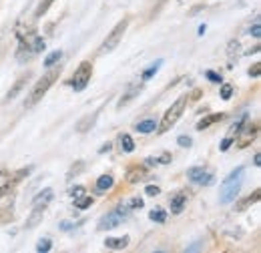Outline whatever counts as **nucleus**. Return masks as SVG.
<instances>
[{
	"mask_svg": "<svg viewBox=\"0 0 261 253\" xmlns=\"http://www.w3.org/2000/svg\"><path fill=\"white\" fill-rule=\"evenodd\" d=\"M177 143H179L181 147H185V149H187V147H191V143H193V141H191L189 137H185V135H181V137L177 139Z\"/></svg>",
	"mask_w": 261,
	"mask_h": 253,
	"instance_id": "obj_36",
	"label": "nucleus"
},
{
	"mask_svg": "<svg viewBox=\"0 0 261 253\" xmlns=\"http://www.w3.org/2000/svg\"><path fill=\"white\" fill-rule=\"evenodd\" d=\"M31 77H33L31 72H27V74H22V77H20V79H18V81L14 83V87H12V89H10L8 93H6V96H4V103H8V100H12V98H16V95H18V93H20V91L24 89V85H27V83L31 81Z\"/></svg>",
	"mask_w": 261,
	"mask_h": 253,
	"instance_id": "obj_11",
	"label": "nucleus"
},
{
	"mask_svg": "<svg viewBox=\"0 0 261 253\" xmlns=\"http://www.w3.org/2000/svg\"><path fill=\"white\" fill-rule=\"evenodd\" d=\"M14 221V199H10V203H6L0 209V225H8Z\"/></svg>",
	"mask_w": 261,
	"mask_h": 253,
	"instance_id": "obj_15",
	"label": "nucleus"
},
{
	"mask_svg": "<svg viewBox=\"0 0 261 253\" xmlns=\"http://www.w3.org/2000/svg\"><path fill=\"white\" fill-rule=\"evenodd\" d=\"M34 57L33 48H31V44H29V40L27 38H20V44H18V53H16V61L18 63H27V61H31Z\"/></svg>",
	"mask_w": 261,
	"mask_h": 253,
	"instance_id": "obj_12",
	"label": "nucleus"
},
{
	"mask_svg": "<svg viewBox=\"0 0 261 253\" xmlns=\"http://www.w3.org/2000/svg\"><path fill=\"white\" fill-rule=\"evenodd\" d=\"M187 177L193 181V183H199V185H211L213 183V175L209 171H205V167H193L187 171Z\"/></svg>",
	"mask_w": 261,
	"mask_h": 253,
	"instance_id": "obj_9",
	"label": "nucleus"
},
{
	"mask_svg": "<svg viewBox=\"0 0 261 253\" xmlns=\"http://www.w3.org/2000/svg\"><path fill=\"white\" fill-rule=\"evenodd\" d=\"M259 195H261V191L259 189H255L247 199H243L241 203H237V211H245L247 207H251V205H255L257 201H259Z\"/></svg>",
	"mask_w": 261,
	"mask_h": 253,
	"instance_id": "obj_20",
	"label": "nucleus"
},
{
	"mask_svg": "<svg viewBox=\"0 0 261 253\" xmlns=\"http://www.w3.org/2000/svg\"><path fill=\"white\" fill-rule=\"evenodd\" d=\"M53 2H55V0H40L38 8L34 10V16H36V18H40L42 14H46V10L50 8V4H53Z\"/></svg>",
	"mask_w": 261,
	"mask_h": 253,
	"instance_id": "obj_27",
	"label": "nucleus"
},
{
	"mask_svg": "<svg viewBox=\"0 0 261 253\" xmlns=\"http://www.w3.org/2000/svg\"><path fill=\"white\" fill-rule=\"evenodd\" d=\"M203 8H205V4H199V6H195V8H191V12H189V14H195V12L203 10Z\"/></svg>",
	"mask_w": 261,
	"mask_h": 253,
	"instance_id": "obj_43",
	"label": "nucleus"
},
{
	"mask_svg": "<svg viewBox=\"0 0 261 253\" xmlns=\"http://www.w3.org/2000/svg\"><path fill=\"white\" fill-rule=\"evenodd\" d=\"M31 171H33V167H27V169L16 171V173L12 175V179H8V181H6V183L0 187V199H2V197H6V195H10V193L14 191V187L20 183V179H24V177H27Z\"/></svg>",
	"mask_w": 261,
	"mask_h": 253,
	"instance_id": "obj_8",
	"label": "nucleus"
},
{
	"mask_svg": "<svg viewBox=\"0 0 261 253\" xmlns=\"http://www.w3.org/2000/svg\"><path fill=\"white\" fill-rule=\"evenodd\" d=\"M233 141H235V137H227V139H223V143H221V147H219V149H221V151H227L229 147L233 145Z\"/></svg>",
	"mask_w": 261,
	"mask_h": 253,
	"instance_id": "obj_38",
	"label": "nucleus"
},
{
	"mask_svg": "<svg viewBox=\"0 0 261 253\" xmlns=\"http://www.w3.org/2000/svg\"><path fill=\"white\" fill-rule=\"evenodd\" d=\"M137 131L139 133H155L157 131V123H155V119H145V121H141V123H137Z\"/></svg>",
	"mask_w": 261,
	"mask_h": 253,
	"instance_id": "obj_22",
	"label": "nucleus"
},
{
	"mask_svg": "<svg viewBox=\"0 0 261 253\" xmlns=\"http://www.w3.org/2000/svg\"><path fill=\"white\" fill-rule=\"evenodd\" d=\"M53 195H55V193H53V189L40 191V193H38V195L34 197L33 205H44V207H46V205H48V203L53 201Z\"/></svg>",
	"mask_w": 261,
	"mask_h": 253,
	"instance_id": "obj_21",
	"label": "nucleus"
},
{
	"mask_svg": "<svg viewBox=\"0 0 261 253\" xmlns=\"http://www.w3.org/2000/svg\"><path fill=\"white\" fill-rule=\"evenodd\" d=\"M165 2H167V0H159V2H157V6H155V12H157V10H159V8H161V6H163Z\"/></svg>",
	"mask_w": 261,
	"mask_h": 253,
	"instance_id": "obj_44",
	"label": "nucleus"
},
{
	"mask_svg": "<svg viewBox=\"0 0 261 253\" xmlns=\"http://www.w3.org/2000/svg\"><path fill=\"white\" fill-rule=\"evenodd\" d=\"M243 129H239L237 131V135H239V139L237 141H233L239 149H245V147H249L255 139H257V133H259V123H243Z\"/></svg>",
	"mask_w": 261,
	"mask_h": 253,
	"instance_id": "obj_7",
	"label": "nucleus"
},
{
	"mask_svg": "<svg viewBox=\"0 0 261 253\" xmlns=\"http://www.w3.org/2000/svg\"><path fill=\"white\" fill-rule=\"evenodd\" d=\"M223 119H225V113H213V115H209V117H203L195 125V129L197 131H203V129L215 125V123H219V121H223Z\"/></svg>",
	"mask_w": 261,
	"mask_h": 253,
	"instance_id": "obj_14",
	"label": "nucleus"
},
{
	"mask_svg": "<svg viewBox=\"0 0 261 253\" xmlns=\"http://www.w3.org/2000/svg\"><path fill=\"white\" fill-rule=\"evenodd\" d=\"M50 245H53V241L50 239H40L38 243H36V251L38 253H46V251H50Z\"/></svg>",
	"mask_w": 261,
	"mask_h": 253,
	"instance_id": "obj_31",
	"label": "nucleus"
},
{
	"mask_svg": "<svg viewBox=\"0 0 261 253\" xmlns=\"http://www.w3.org/2000/svg\"><path fill=\"white\" fill-rule=\"evenodd\" d=\"M163 64V61H157L155 64H151V66H147V70H143V81H149L157 70H159V66Z\"/></svg>",
	"mask_w": 261,
	"mask_h": 253,
	"instance_id": "obj_29",
	"label": "nucleus"
},
{
	"mask_svg": "<svg viewBox=\"0 0 261 253\" xmlns=\"http://www.w3.org/2000/svg\"><path fill=\"white\" fill-rule=\"evenodd\" d=\"M147 165H159V163H171V153H163L161 157H149L145 161Z\"/></svg>",
	"mask_w": 261,
	"mask_h": 253,
	"instance_id": "obj_30",
	"label": "nucleus"
},
{
	"mask_svg": "<svg viewBox=\"0 0 261 253\" xmlns=\"http://www.w3.org/2000/svg\"><path fill=\"white\" fill-rule=\"evenodd\" d=\"M98 113H100V109H97V111H95L93 115H89V117H85L83 121H79V123H76V131H79V133H87V131H89L91 127H93V125H95V123H97Z\"/></svg>",
	"mask_w": 261,
	"mask_h": 253,
	"instance_id": "obj_19",
	"label": "nucleus"
},
{
	"mask_svg": "<svg viewBox=\"0 0 261 253\" xmlns=\"http://www.w3.org/2000/svg\"><path fill=\"white\" fill-rule=\"evenodd\" d=\"M129 207H143V199H133L129 203Z\"/></svg>",
	"mask_w": 261,
	"mask_h": 253,
	"instance_id": "obj_40",
	"label": "nucleus"
},
{
	"mask_svg": "<svg viewBox=\"0 0 261 253\" xmlns=\"http://www.w3.org/2000/svg\"><path fill=\"white\" fill-rule=\"evenodd\" d=\"M115 185V179H113V175H100L97 181V191H109L111 187Z\"/></svg>",
	"mask_w": 261,
	"mask_h": 253,
	"instance_id": "obj_23",
	"label": "nucleus"
},
{
	"mask_svg": "<svg viewBox=\"0 0 261 253\" xmlns=\"http://www.w3.org/2000/svg\"><path fill=\"white\" fill-rule=\"evenodd\" d=\"M44 205H33V211L29 215V219L24 223V229H34L38 223H42V217H44Z\"/></svg>",
	"mask_w": 261,
	"mask_h": 253,
	"instance_id": "obj_10",
	"label": "nucleus"
},
{
	"mask_svg": "<svg viewBox=\"0 0 261 253\" xmlns=\"http://www.w3.org/2000/svg\"><path fill=\"white\" fill-rule=\"evenodd\" d=\"M261 74V64L259 63H255L251 68H249V77H253V79H257Z\"/></svg>",
	"mask_w": 261,
	"mask_h": 253,
	"instance_id": "obj_34",
	"label": "nucleus"
},
{
	"mask_svg": "<svg viewBox=\"0 0 261 253\" xmlns=\"http://www.w3.org/2000/svg\"><path fill=\"white\" fill-rule=\"evenodd\" d=\"M127 217H129V207L127 205H123V207H117V209H113L111 213H107L100 221H98L97 229L98 231H107V229H113V227H117V225H121L123 221H127Z\"/></svg>",
	"mask_w": 261,
	"mask_h": 253,
	"instance_id": "obj_5",
	"label": "nucleus"
},
{
	"mask_svg": "<svg viewBox=\"0 0 261 253\" xmlns=\"http://www.w3.org/2000/svg\"><path fill=\"white\" fill-rule=\"evenodd\" d=\"M111 147H113L111 143H105V145H102V147L98 149V153H109V151H111Z\"/></svg>",
	"mask_w": 261,
	"mask_h": 253,
	"instance_id": "obj_41",
	"label": "nucleus"
},
{
	"mask_svg": "<svg viewBox=\"0 0 261 253\" xmlns=\"http://www.w3.org/2000/svg\"><path fill=\"white\" fill-rule=\"evenodd\" d=\"M91 77H93V64L89 63V61H83V63L79 64V68L74 70L72 79L68 81V85L72 87V91L81 93V91H85L87 85L91 83Z\"/></svg>",
	"mask_w": 261,
	"mask_h": 253,
	"instance_id": "obj_4",
	"label": "nucleus"
},
{
	"mask_svg": "<svg viewBox=\"0 0 261 253\" xmlns=\"http://www.w3.org/2000/svg\"><path fill=\"white\" fill-rule=\"evenodd\" d=\"M61 57H63V53H61V50H55V53H50V55L44 59V66H46V68L55 66V64L61 61Z\"/></svg>",
	"mask_w": 261,
	"mask_h": 253,
	"instance_id": "obj_26",
	"label": "nucleus"
},
{
	"mask_svg": "<svg viewBox=\"0 0 261 253\" xmlns=\"http://www.w3.org/2000/svg\"><path fill=\"white\" fill-rule=\"evenodd\" d=\"M253 161H255V167H259V163H261V157H259V153H257V155H255V159H253Z\"/></svg>",
	"mask_w": 261,
	"mask_h": 253,
	"instance_id": "obj_45",
	"label": "nucleus"
},
{
	"mask_svg": "<svg viewBox=\"0 0 261 253\" xmlns=\"http://www.w3.org/2000/svg\"><path fill=\"white\" fill-rule=\"evenodd\" d=\"M233 96V85H223L221 87V98L223 100H229Z\"/></svg>",
	"mask_w": 261,
	"mask_h": 253,
	"instance_id": "obj_33",
	"label": "nucleus"
},
{
	"mask_svg": "<svg viewBox=\"0 0 261 253\" xmlns=\"http://www.w3.org/2000/svg\"><path fill=\"white\" fill-rule=\"evenodd\" d=\"M149 219L155 223H165V219H167V213H165L163 209H153L151 213H149Z\"/></svg>",
	"mask_w": 261,
	"mask_h": 253,
	"instance_id": "obj_28",
	"label": "nucleus"
},
{
	"mask_svg": "<svg viewBox=\"0 0 261 253\" xmlns=\"http://www.w3.org/2000/svg\"><path fill=\"white\" fill-rule=\"evenodd\" d=\"M187 103H189V96L183 95L179 96L169 109H167V113L163 115V119H161V125H157V131H159V135H163L167 133L171 127L175 125L177 121H179V117L183 115V111H185V107H187Z\"/></svg>",
	"mask_w": 261,
	"mask_h": 253,
	"instance_id": "obj_3",
	"label": "nucleus"
},
{
	"mask_svg": "<svg viewBox=\"0 0 261 253\" xmlns=\"http://www.w3.org/2000/svg\"><path fill=\"white\" fill-rule=\"evenodd\" d=\"M129 29V18H123L113 31L109 32V36H107V40L102 42V46H100V53L105 55V53H111V50H115L117 46H119V42H121V38L125 36V32Z\"/></svg>",
	"mask_w": 261,
	"mask_h": 253,
	"instance_id": "obj_6",
	"label": "nucleus"
},
{
	"mask_svg": "<svg viewBox=\"0 0 261 253\" xmlns=\"http://www.w3.org/2000/svg\"><path fill=\"white\" fill-rule=\"evenodd\" d=\"M61 77V68L59 66H50L40 79H38V83L33 87V91H31V95H29V98H27V107H34L42 96L46 95V91L57 83V79Z\"/></svg>",
	"mask_w": 261,
	"mask_h": 253,
	"instance_id": "obj_1",
	"label": "nucleus"
},
{
	"mask_svg": "<svg viewBox=\"0 0 261 253\" xmlns=\"http://www.w3.org/2000/svg\"><path fill=\"white\" fill-rule=\"evenodd\" d=\"M185 203H187V193H177L175 197H171V213L179 215L183 211Z\"/></svg>",
	"mask_w": 261,
	"mask_h": 253,
	"instance_id": "obj_17",
	"label": "nucleus"
},
{
	"mask_svg": "<svg viewBox=\"0 0 261 253\" xmlns=\"http://www.w3.org/2000/svg\"><path fill=\"white\" fill-rule=\"evenodd\" d=\"M245 121H247V115H241V117H239V119H237V121H235V123L231 125V129H229L231 137H233V135H237V131H239V129L243 127V123H245Z\"/></svg>",
	"mask_w": 261,
	"mask_h": 253,
	"instance_id": "obj_32",
	"label": "nucleus"
},
{
	"mask_svg": "<svg viewBox=\"0 0 261 253\" xmlns=\"http://www.w3.org/2000/svg\"><path fill=\"white\" fill-rule=\"evenodd\" d=\"M145 175H147V167L145 165H133L127 171V181L129 183H139Z\"/></svg>",
	"mask_w": 261,
	"mask_h": 253,
	"instance_id": "obj_13",
	"label": "nucleus"
},
{
	"mask_svg": "<svg viewBox=\"0 0 261 253\" xmlns=\"http://www.w3.org/2000/svg\"><path fill=\"white\" fill-rule=\"evenodd\" d=\"M145 193H147L149 197H155V195H159V193H161V189H159L157 185H147V189H145Z\"/></svg>",
	"mask_w": 261,
	"mask_h": 253,
	"instance_id": "obj_37",
	"label": "nucleus"
},
{
	"mask_svg": "<svg viewBox=\"0 0 261 253\" xmlns=\"http://www.w3.org/2000/svg\"><path fill=\"white\" fill-rule=\"evenodd\" d=\"M205 77H207L209 81H213V83H221V74H217V72H213V70H207Z\"/></svg>",
	"mask_w": 261,
	"mask_h": 253,
	"instance_id": "obj_35",
	"label": "nucleus"
},
{
	"mask_svg": "<svg viewBox=\"0 0 261 253\" xmlns=\"http://www.w3.org/2000/svg\"><path fill=\"white\" fill-rule=\"evenodd\" d=\"M243 173H245L243 167H239V169L231 171L229 177L223 181V185H221V203L223 205H227L233 199H237V195L241 191V185H243Z\"/></svg>",
	"mask_w": 261,
	"mask_h": 253,
	"instance_id": "obj_2",
	"label": "nucleus"
},
{
	"mask_svg": "<svg viewBox=\"0 0 261 253\" xmlns=\"http://www.w3.org/2000/svg\"><path fill=\"white\" fill-rule=\"evenodd\" d=\"M121 149L125 153H133L135 151V141L130 139V135H121Z\"/></svg>",
	"mask_w": 261,
	"mask_h": 253,
	"instance_id": "obj_25",
	"label": "nucleus"
},
{
	"mask_svg": "<svg viewBox=\"0 0 261 253\" xmlns=\"http://www.w3.org/2000/svg\"><path fill=\"white\" fill-rule=\"evenodd\" d=\"M129 245V235H125V237H109L107 241H105V247L107 249H125Z\"/></svg>",
	"mask_w": 261,
	"mask_h": 253,
	"instance_id": "obj_18",
	"label": "nucleus"
},
{
	"mask_svg": "<svg viewBox=\"0 0 261 253\" xmlns=\"http://www.w3.org/2000/svg\"><path fill=\"white\" fill-rule=\"evenodd\" d=\"M93 201H95V199H93L91 195H85V193H83V195L74 197V207H76V209H89V207L93 205Z\"/></svg>",
	"mask_w": 261,
	"mask_h": 253,
	"instance_id": "obj_24",
	"label": "nucleus"
},
{
	"mask_svg": "<svg viewBox=\"0 0 261 253\" xmlns=\"http://www.w3.org/2000/svg\"><path fill=\"white\" fill-rule=\"evenodd\" d=\"M251 36H255V38H259L261 36V24L259 22H255V24H253V27H251Z\"/></svg>",
	"mask_w": 261,
	"mask_h": 253,
	"instance_id": "obj_39",
	"label": "nucleus"
},
{
	"mask_svg": "<svg viewBox=\"0 0 261 253\" xmlns=\"http://www.w3.org/2000/svg\"><path fill=\"white\" fill-rule=\"evenodd\" d=\"M141 91H143V85H141V83H139V85H130L129 91L121 96V100H119V105H117V107H119V109H123V107H125V105H129L130 100L139 95Z\"/></svg>",
	"mask_w": 261,
	"mask_h": 253,
	"instance_id": "obj_16",
	"label": "nucleus"
},
{
	"mask_svg": "<svg viewBox=\"0 0 261 253\" xmlns=\"http://www.w3.org/2000/svg\"><path fill=\"white\" fill-rule=\"evenodd\" d=\"M85 193V187H74L72 189V197H79V195H83Z\"/></svg>",
	"mask_w": 261,
	"mask_h": 253,
	"instance_id": "obj_42",
	"label": "nucleus"
}]
</instances>
